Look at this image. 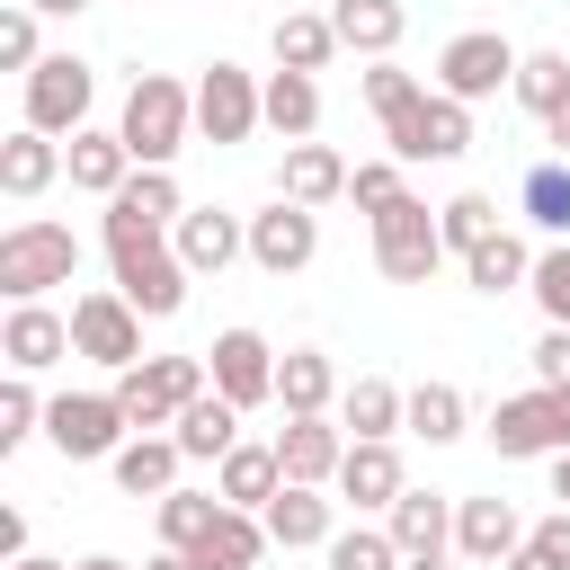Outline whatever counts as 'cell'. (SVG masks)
Returning <instances> with one entry per match:
<instances>
[{
    "label": "cell",
    "instance_id": "1",
    "mask_svg": "<svg viewBox=\"0 0 570 570\" xmlns=\"http://www.w3.org/2000/svg\"><path fill=\"white\" fill-rule=\"evenodd\" d=\"M98 240H107V267H116V294H125V303H134L142 321H169V312L187 303V285H196V276H187V258H178V249H169V232H160V223H142V214H134L125 196L107 205V223H98Z\"/></svg>",
    "mask_w": 570,
    "mask_h": 570
},
{
    "label": "cell",
    "instance_id": "53",
    "mask_svg": "<svg viewBox=\"0 0 570 570\" xmlns=\"http://www.w3.org/2000/svg\"><path fill=\"white\" fill-rule=\"evenodd\" d=\"M71 570H134V561H116V552H89V561H71Z\"/></svg>",
    "mask_w": 570,
    "mask_h": 570
},
{
    "label": "cell",
    "instance_id": "24",
    "mask_svg": "<svg viewBox=\"0 0 570 570\" xmlns=\"http://www.w3.org/2000/svg\"><path fill=\"white\" fill-rule=\"evenodd\" d=\"M214 490H223V508H249V517H267V499L285 490L276 436H267V445H232V454L214 463Z\"/></svg>",
    "mask_w": 570,
    "mask_h": 570
},
{
    "label": "cell",
    "instance_id": "13",
    "mask_svg": "<svg viewBox=\"0 0 570 570\" xmlns=\"http://www.w3.org/2000/svg\"><path fill=\"white\" fill-rule=\"evenodd\" d=\"M205 365H214V392H223L232 410L276 401V347H267L258 330H223V338L205 347Z\"/></svg>",
    "mask_w": 570,
    "mask_h": 570
},
{
    "label": "cell",
    "instance_id": "42",
    "mask_svg": "<svg viewBox=\"0 0 570 570\" xmlns=\"http://www.w3.org/2000/svg\"><path fill=\"white\" fill-rule=\"evenodd\" d=\"M36 428H45V392H36V374H9L0 383V454H18Z\"/></svg>",
    "mask_w": 570,
    "mask_h": 570
},
{
    "label": "cell",
    "instance_id": "15",
    "mask_svg": "<svg viewBox=\"0 0 570 570\" xmlns=\"http://www.w3.org/2000/svg\"><path fill=\"white\" fill-rule=\"evenodd\" d=\"M410 490V472H401V445L392 436H347V463H338V508H383L392 517V499Z\"/></svg>",
    "mask_w": 570,
    "mask_h": 570
},
{
    "label": "cell",
    "instance_id": "51",
    "mask_svg": "<svg viewBox=\"0 0 570 570\" xmlns=\"http://www.w3.org/2000/svg\"><path fill=\"white\" fill-rule=\"evenodd\" d=\"M543 134H552V160H570V107H561V116H552Z\"/></svg>",
    "mask_w": 570,
    "mask_h": 570
},
{
    "label": "cell",
    "instance_id": "9",
    "mask_svg": "<svg viewBox=\"0 0 570 570\" xmlns=\"http://www.w3.org/2000/svg\"><path fill=\"white\" fill-rule=\"evenodd\" d=\"M517 45L499 36V27H463L445 53H436V89L445 98H463V107H481V98H499V89H517Z\"/></svg>",
    "mask_w": 570,
    "mask_h": 570
},
{
    "label": "cell",
    "instance_id": "37",
    "mask_svg": "<svg viewBox=\"0 0 570 570\" xmlns=\"http://www.w3.org/2000/svg\"><path fill=\"white\" fill-rule=\"evenodd\" d=\"M517 107H525V116H543V125L570 107V53H561V45H543V53H525V62H517Z\"/></svg>",
    "mask_w": 570,
    "mask_h": 570
},
{
    "label": "cell",
    "instance_id": "20",
    "mask_svg": "<svg viewBox=\"0 0 570 570\" xmlns=\"http://www.w3.org/2000/svg\"><path fill=\"white\" fill-rule=\"evenodd\" d=\"M258 525H267V543H276V552H312V543H330V534H338V499H330V490L285 481V490L267 499V517H258Z\"/></svg>",
    "mask_w": 570,
    "mask_h": 570
},
{
    "label": "cell",
    "instance_id": "8",
    "mask_svg": "<svg viewBox=\"0 0 570 570\" xmlns=\"http://www.w3.org/2000/svg\"><path fill=\"white\" fill-rule=\"evenodd\" d=\"M71 356H89V365H107V374L142 365V312H134L116 285L71 294Z\"/></svg>",
    "mask_w": 570,
    "mask_h": 570
},
{
    "label": "cell",
    "instance_id": "52",
    "mask_svg": "<svg viewBox=\"0 0 570 570\" xmlns=\"http://www.w3.org/2000/svg\"><path fill=\"white\" fill-rule=\"evenodd\" d=\"M552 499L570 508V454H552Z\"/></svg>",
    "mask_w": 570,
    "mask_h": 570
},
{
    "label": "cell",
    "instance_id": "32",
    "mask_svg": "<svg viewBox=\"0 0 570 570\" xmlns=\"http://www.w3.org/2000/svg\"><path fill=\"white\" fill-rule=\"evenodd\" d=\"M187 561H196V570H258V561H267V525H258L249 508H223L214 534H205Z\"/></svg>",
    "mask_w": 570,
    "mask_h": 570
},
{
    "label": "cell",
    "instance_id": "18",
    "mask_svg": "<svg viewBox=\"0 0 570 570\" xmlns=\"http://www.w3.org/2000/svg\"><path fill=\"white\" fill-rule=\"evenodd\" d=\"M276 463H285V481L330 490L338 463H347V428H338V419H285V428H276Z\"/></svg>",
    "mask_w": 570,
    "mask_h": 570
},
{
    "label": "cell",
    "instance_id": "33",
    "mask_svg": "<svg viewBox=\"0 0 570 570\" xmlns=\"http://www.w3.org/2000/svg\"><path fill=\"white\" fill-rule=\"evenodd\" d=\"M517 214L543 232V240H570V160H534L517 178Z\"/></svg>",
    "mask_w": 570,
    "mask_h": 570
},
{
    "label": "cell",
    "instance_id": "46",
    "mask_svg": "<svg viewBox=\"0 0 570 570\" xmlns=\"http://www.w3.org/2000/svg\"><path fill=\"white\" fill-rule=\"evenodd\" d=\"M0 62H9V71H36V62H45V36H36V9H27V0L0 18Z\"/></svg>",
    "mask_w": 570,
    "mask_h": 570
},
{
    "label": "cell",
    "instance_id": "45",
    "mask_svg": "<svg viewBox=\"0 0 570 570\" xmlns=\"http://www.w3.org/2000/svg\"><path fill=\"white\" fill-rule=\"evenodd\" d=\"M347 196L365 205V223H374V214H392V205L410 196V187H401V160H356V178H347Z\"/></svg>",
    "mask_w": 570,
    "mask_h": 570
},
{
    "label": "cell",
    "instance_id": "10",
    "mask_svg": "<svg viewBox=\"0 0 570 570\" xmlns=\"http://www.w3.org/2000/svg\"><path fill=\"white\" fill-rule=\"evenodd\" d=\"M445 258H454V249H445V232H436V214H428L419 196H401L392 214H374V267H383L392 285H428Z\"/></svg>",
    "mask_w": 570,
    "mask_h": 570
},
{
    "label": "cell",
    "instance_id": "4",
    "mask_svg": "<svg viewBox=\"0 0 570 570\" xmlns=\"http://www.w3.org/2000/svg\"><path fill=\"white\" fill-rule=\"evenodd\" d=\"M196 392H214V365H205V356H142V365L116 374V401H125V419H134L142 436L178 428V410H187Z\"/></svg>",
    "mask_w": 570,
    "mask_h": 570
},
{
    "label": "cell",
    "instance_id": "30",
    "mask_svg": "<svg viewBox=\"0 0 570 570\" xmlns=\"http://www.w3.org/2000/svg\"><path fill=\"white\" fill-rule=\"evenodd\" d=\"M330 53H347L330 9H285L276 18V71H330Z\"/></svg>",
    "mask_w": 570,
    "mask_h": 570
},
{
    "label": "cell",
    "instance_id": "43",
    "mask_svg": "<svg viewBox=\"0 0 570 570\" xmlns=\"http://www.w3.org/2000/svg\"><path fill=\"white\" fill-rule=\"evenodd\" d=\"M525 294L543 303V330H570V240L534 249V285H525Z\"/></svg>",
    "mask_w": 570,
    "mask_h": 570
},
{
    "label": "cell",
    "instance_id": "7",
    "mask_svg": "<svg viewBox=\"0 0 570 570\" xmlns=\"http://www.w3.org/2000/svg\"><path fill=\"white\" fill-rule=\"evenodd\" d=\"M490 445H499V463H552V454H570V392H508L499 410H490Z\"/></svg>",
    "mask_w": 570,
    "mask_h": 570
},
{
    "label": "cell",
    "instance_id": "26",
    "mask_svg": "<svg viewBox=\"0 0 570 570\" xmlns=\"http://www.w3.org/2000/svg\"><path fill=\"white\" fill-rule=\"evenodd\" d=\"M276 401H285V419H330L338 365H330L321 347H285V356H276Z\"/></svg>",
    "mask_w": 570,
    "mask_h": 570
},
{
    "label": "cell",
    "instance_id": "17",
    "mask_svg": "<svg viewBox=\"0 0 570 570\" xmlns=\"http://www.w3.org/2000/svg\"><path fill=\"white\" fill-rule=\"evenodd\" d=\"M0 356H9V374H45V365H62V356H71V312H53V303H9V321H0Z\"/></svg>",
    "mask_w": 570,
    "mask_h": 570
},
{
    "label": "cell",
    "instance_id": "41",
    "mask_svg": "<svg viewBox=\"0 0 570 570\" xmlns=\"http://www.w3.org/2000/svg\"><path fill=\"white\" fill-rule=\"evenodd\" d=\"M499 570H570V508L534 517V525H525V543H517Z\"/></svg>",
    "mask_w": 570,
    "mask_h": 570
},
{
    "label": "cell",
    "instance_id": "14",
    "mask_svg": "<svg viewBox=\"0 0 570 570\" xmlns=\"http://www.w3.org/2000/svg\"><path fill=\"white\" fill-rule=\"evenodd\" d=\"M169 249L187 258V276H223L232 258H249V214H223V205H187Z\"/></svg>",
    "mask_w": 570,
    "mask_h": 570
},
{
    "label": "cell",
    "instance_id": "31",
    "mask_svg": "<svg viewBox=\"0 0 570 570\" xmlns=\"http://www.w3.org/2000/svg\"><path fill=\"white\" fill-rule=\"evenodd\" d=\"M338 428H356V436H401V428H410V392H392L383 374H356V383L338 392Z\"/></svg>",
    "mask_w": 570,
    "mask_h": 570
},
{
    "label": "cell",
    "instance_id": "36",
    "mask_svg": "<svg viewBox=\"0 0 570 570\" xmlns=\"http://www.w3.org/2000/svg\"><path fill=\"white\" fill-rule=\"evenodd\" d=\"M151 508H160V552H196L214 534V517H223V490H169Z\"/></svg>",
    "mask_w": 570,
    "mask_h": 570
},
{
    "label": "cell",
    "instance_id": "16",
    "mask_svg": "<svg viewBox=\"0 0 570 570\" xmlns=\"http://www.w3.org/2000/svg\"><path fill=\"white\" fill-rule=\"evenodd\" d=\"M312 249H321V214H303V205H267V214H249V267H267V276H294V267H312Z\"/></svg>",
    "mask_w": 570,
    "mask_h": 570
},
{
    "label": "cell",
    "instance_id": "34",
    "mask_svg": "<svg viewBox=\"0 0 570 570\" xmlns=\"http://www.w3.org/2000/svg\"><path fill=\"white\" fill-rule=\"evenodd\" d=\"M463 285H472V294H517V285H534V249H525L517 232H490V240L463 258Z\"/></svg>",
    "mask_w": 570,
    "mask_h": 570
},
{
    "label": "cell",
    "instance_id": "19",
    "mask_svg": "<svg viewBox=\"0 0 570 570\" xmlns=\"http://www.w3.org/2000/svg\"><path fill=\"white\" fill-rule=\"evenodd\" d=\"M62 169H71V187H80V196L116 205V196H125V178H134V151H125V134H107V125H80V134L62 142Z\"/></svg>",
    "mask_w": 570,
    "mask_h": 570
},
{
    "label": "cell",
    "instance_id": "25",
    "mask_svg": "<svg viewBox=\"0 0 570 570\" xmlns=\"http://www.w3.org/2000/svg\"><path fill=\"white\" fill-rule=\"evenodd\" d=\"M53 178H62V142H53V134H36V125H18V134L0 142V196L36 205Z\"/></svg>",
    "mask_w": 570,
    "mask_h": 570
},
{
    "label": "cell",
    "instance_id": "47",
    "mask_svg": "<svg viewBox=\"0 0 570 570\" xmlns=\"http://www.w3.org/2000/svg\"><path fill=\"white\" fill-rule=\"evenodd\" d=\"M410 98H419V80H410L401 62H374V71H365V107H374V116H392V107H410Z\"/></svg>",
    "mask_w": 570,
    "mask_h": 570
},
{
    "label": "cell",
    "instance_id": "39",
    "mask_svg": "<svg viewBox=\"0 0 570 570\" xmlns=\"http://www.w3.org/2000/svg\"><path fill=\"white\" fill-rule=\"evenodd\" d=\"M330 570H410V561H401L392 525H338L330 534Z\"/></svg>",
    "mask_w": 570,
    "mask_h": 570
},
{
    "label": "cell",
    "instance_id": "38",
    "mask_svg": "<svg viewBox=\"0 0 570 570\" xmlns=\"http://www.w3.org/2000/svg\"><path fill=\"white\" fill-rule=\"evenodd\" d=\"M436 232H445V249H454V258H472V249L499 232V205H490L481 187H463V196H445V205H436Z\"/></svg>",
    "mask_w": 570,
    "mask_h": 570
},
{
    "label": "cell",
    "instance_id": "6",
    "mask_svg": "<svg viewBox=\"0 0 570 570\" xmlns=\"http://www.w3.org/2000/svg\"><path fill=\"white\" fill-rule=\"evenodd\" d=\"M383 142H392V160H463L472 151V107L445 98V89H419L410 107L383 116Z\"/></svg>",
    "mask_w": 570,
    "mask_h": 570
},
{
    "label": "cell",
    "instance_id": "40",
    "mask_svg": "<svg viewBox=\"0 0 570 570\" xmlns=\"http://www.w3.org/2000/svg\"><path fill=\"white\" fill-rule=\"evenodd\" d=\"M410 436L454 445V436H463V392H454V383H419V392H410Z\"/></svg>",
    "mask_w": 570,
    "mask_h": 570
},
{
    "label": "cell",
    "instance_id": "12",
    "mask_svg": "<svg viewBox=\"0 0 570 570\" xmlns=\"http://www.w3.org/2000/svg\"><path fill=\"white\" fill-rule=\"evenodd\" d=\"M89 98H98V71L80 53H45L27 71V125L36 134H80L89 125Z\"/></svg>",
    "mask_w": 570,
    "mask_h": 570
},
{
    "label": "cell",
    "instance_id": "23",
    "mask_svg": "<svg viewBox=\"0 0 570 570\" xmlns=\"http://www.w3.org/2000/svg\"><path fill=\"white\" fill-rule=\"evenodd\" d=\"M525 543V517L508 499H454V561H508Z\"/></svg>",
    "mask_w": 570,
    "mask_h": 570
},
{
    "label": "cell",
    "instance_id": "5",
    "mask_svg": "<svg viewBox=\"0 0 570 570\" xmlns=\"http://www.w3.org/2000/svg\"><path fill=\"white\" fill-rule=\"evenodd\" d=\"M125 401L116 392H53L45 401V436H53V454L62 463H116L125 454Z\"/></svg>",
    "mask_w": 570,
    "mask_h": 570
},
{
    "label": "cell",
    "instance_id": "22",
    "mask_svg": "<svg viewBox=\"0 0 570 570\" xmlns=\"http://www.w3.org/2000/svg\"><path fill=\"white\" fill-rule=\"evenodd\" d=\"M347 178H356V169H347V160H338L330 142H285L276 196H285V205H303V214H321L330 196H347Z\"/></svg>",
    "mask_w": 570,
    "mask_h": 570
},
{
    "label": "cell",
    "instance_id": "28",
    "mask_svg": "<svg viewBox=\"0 0 570 570\" xmlns=\"http://www.w3.org/2000/svg\"><path fill=\"white\" fill-rule=\"evenodd\" d=\"M169 436H178V454H187V463H223V454L240 445V410H232L223 392H196V401L178 410V428H169Z\"/></svg>",
    "mask_w": 570,
    "mask_h": 570
},
{
    "label": "cell",
    "instance_id": "2",
    "mask_svg": "<svg viewBox=\"0 0 570 570\" xmlns=\"http://www.w3.org/2000/svg\"><path fill=\"white\" fill-rule=\"evenodd\" d=\"M116 134H125L134 169H169V160L187 151V134H196V89H187V80H169V71H142V80L125 89Z\"/></svg>",
    "mask_w": 570,
    "mask_h": 570
},
{
    "label": "cell",
    "instance_id": "35",
    "mask_svg": "<svg viewBox=\"0 0 570 570\" xmlns=\"http://www.w3.org/2000/svg\"><path fill=\"white\" fill-rule=\"evenodd\" d=\"M267 125H276L285 142H312V125H321V80H312V71H267Z\"/></svg>",
    "mask_w": 570,
    "mask_h": 570
},
{
    "label": "cell",
    "instance_id": "29",
    "mask_svg": "<svg viewBox=\"0 0 570 570\" xmlns=\"http://www.w3.org/2000/svg\"><path fill=\"white\" fill-rule=\"evenodd\" d=\"M178 463H187L178 436H125V454H116L107 472H116L125 499H169V490H178Z\"/></svg>",
    "mask_w": 570,
    "mask_h": 570
},
{
    "label": "cell",
    "instance_id": "56",
    "mask_svg": "<svg viewBox=\"0 0 570 570\" xmlns=\"http://www.w3.org/2000/svg\"><path fill=\"white\" fill-rule=\"evenodd\" d=\"M410 570H454V552H445V561H410Z\"/></svg>",
    "mask_w": 570,
    "mask_h": 570
},
{
    "label": "cell",
    "instance_id": "21",
    "mask_svg": "<svg viewBox=\"0 0 570 570\" xmlns=\"http://www.w3.org/2000/svg\"><path fill=\"white\" fill-rule=\"evenodd\" d=\"M383 525H392L401 561H445V552H454V499H445V490H401Z\"/></svg>",
    "mask_w": 570,
    "mask_h": 570
},
{
    "label": "cell",
    "instance_id": "27",
    "mask_svg": "<svg viewBox=\"0 0 570 570\" xmlns=\"http://www.w3.org/2000/svg\"><path fill=\"white\" fill-rule=\"evenodd\" d=\"M330 27H338V45H347V53L392 62V45H401L410 9H401V0H330Z\"/></svg>",
    "mask_w": 570,
    "mask_h": 570
},
{
    "label": "cell",
    "instance_id": "55",
    "mask_svg": "<svg viewBox=\"0 0 570 570\" xmlns=\"http://www.w3.org/2000/svg\"><path fill=\"white\" fill-rule=\"evenodd\" d=\"M142 570H196V561H187V552H160V561H142Z\"/></svg>",
    "mask_w": 570,
    "mask_h": 570
},
{
    "label": "cell",
    "instance_id": "44",
    "mask_svg": "<svg viewBox=\"0 0 570 570\" xmlns=\"http://www.w3.org/2000/svg\"><path fill=\"white\" fill-rule=\"evenodd\" d=\"M125 205H134L142 223H160V232H178V214H187V196H178L169 169H134V178H125Z\"/></svg>",
    "mask_w": 570,
    "mask_h": 570
},
{
    "label": "cell",
    "instance_id": "49",
    "mask_svg": "<svg viewBox=\"0 0 570 570\" xmlns=\"http://www.w3.org/2000/svg\"><path fill=\"white\" fill-rule=\"evenodd\" d=\"M0 561H27V517L0 508Z\"/></svg>",
    "mask_w": 570,
    "mask_h": 570
},
{
    "label": "cell",
    "instance_id": "54",
    "mask_svg": "<svg viewBox=\"0 0 570 570\" xmlns=\"http://www.w3.org/2000/svg\"><path fill=\"white\" fill-rule=\"evenodd\" d=\"M9 570H71V561H45V552H27V561H9Z\"/></svg>",
    "mask_w": 570,
    "mask_h": 570
},
{
    "label": "cell",
    "instance_id": "11",
    "mask_svg": "<svg viewBox=\"0 0 570 570\" xmlns=\"http://www.w3.org/2000/svg\"><path fill=\"white\" fill-rule=\"evenodd\" d=\"M267 125V80H249L240 62H205L196 80V134L205 142H249Z\"/></svg>",
    "mask_w": 570,
    "mask_h": 570
},
{
    "label": "cell",
    "instance_id": "3",
    "mask_svg": "<svg viewBox=\"0 0 570 570\" xmlns=\"http://www.w3.org/2000/svg\"><path fill=\"white\" fill-rule=\"evenodd\" d=\"M71 276H80V240H71V223L27 214V223L0 232V294H9V303H45V294L71 285Z\"/></svg>",
    "mask_w": 570,
    "mask_h": 570
},
{
    "label": "cell",
    "instance_id": "50",
    "mask_svg": "<svg viewBox=\"0 0 570 570\" xmlns=\"http://www.w3.org/2000/svg\"><path fill=\"white\" fill-rule=\"evenodd\" d=\"M27 9H36V18H80L89 0H27Z\"/></svg>",
    "mask_w": 570,
    "mask_h": 570
},
{
    "label": "cell",
    "instance_id": "48",
    "mask_svg": "<svg viewBox=\"0 0 570 570\" xmlns=\"http://www.w3.org/2000/svg\"><path fill=\"white\" fill-rule=\"evenodd\" d=\"M534 383L543 392H570V330H543L534 338Z\"/></svg>",
    "mask_w": 570,
    "mask_h": 570
}]
</instances>
